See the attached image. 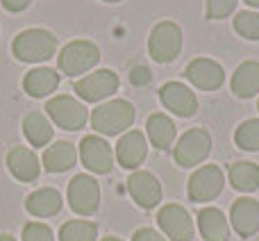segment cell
<instances>
[{
  "instance_id": "35",
  "label": "cell",
  "mask_w": 259,
  "mask_h": 241,
  "mask_svg": "<svg viewBox=\"0 0 259 241\" xmlns=\"http://www.w3.org/2000/svg\"><path fill=\"white\" fill-rule=\"evenodd\" d=\"M248 5H250V7H259V0H246Z\"/></svg>"
},
{
  "instance_id": "38",
  "label": "cell",
  "mask_w": 259,
  "mask_h": 241,
  "mask_svg": "<svg viewBox=\"0 0 259 241\" xmlns=\"http://www.w3.org/2000/svg\"><path fill=\"white\" fill-rule=\"evenodd\" d=\"M257 107H259V103H257Z\"/></svg>"
},
{
  "instance_id": "4",
  "label": "cell",
  "mask_w": 259,
  "mask_h": 241,
  "mask_svg": "<svg viewBox=\"0 0 259 241\" xmlns=\"http://www.w3.org/2000/svg\"><path fill=\"white\" fill-rule=\"evenodd\" d=\"M148 50H150V57L155 62H173L182 50V30H180V25H175L170 21L155 25L150 32V39H148Z\"/></svg>"
},
{
  "instance_id": "28",
  "label": "cell",
  "mask_w": 259,
  "mask_h": 241,
  "mask_svg": "<svg viewBox=\"0 0 259 241\" xmlns=\"http://www.w3.org/2000/svg\"><path fill=\"white\" fill-rule=\"evenodd\" d=\"M234 30L243 39L259 41V14L257 12H239L234 18Z\"/></svg>"
},
{
  "instance_id": "34",
  "label": "cell",
  "mask_w": 259,
  "mask_h": 241,
  "mask_svg": "<svg viewBox=\"0 0 259 241\" xmlns=\"http://www.w3.org/2000/svg\"><path fill=\"white\" fill-rule=\"evenodd\" d=\"M0 241H16V239L9 237V234H0Z\"/></svg>"
},
{
  "instance_id": "25",
  "label": "cell",
  "mask_w": 259,
  "mask_h": 241,
  "mask_svg": "<svg viewBox=\"0 0 259 241\" xmlns=\"http://www.w3.org/2000/svg\"><path fill=\"white\" fill-rule=\"evenodd\" d=\"M230 182L237 191H257L259 189V166L252 162H239L230 166Z\"/></svg>"
},
{
  "instance_id": "36",
  "label": "cell",
  "mask_w": 259,
  "mask_h": 241,
  "mask_svg": "<svg viewBox=\"0 0 259 241\" xmlns=\"http://www.w3.org/2000/svg\"><path fill=\"white\" fill-rule=\"evenodd\" d=\"M103 241H121V239H116V237H105Z\"/></svg>"
},
{
  "instance_id": "21",
  "label": "cell",
  "mask_w": 259,
  "mask_h": 241,
  "mask_svg": "<svg viewBox=\"0 0 259 241\" xmlns=\"http://www.w3.org/2000/svg\"><path fill=\"white\" fill-rule=\"evenodd\" d=\"M59 85V73L53 71V68H32L30 73L23 80V87L25 91L32 96V98H44V96H50Z\"/></svg>"
},
{
  "instance_id": "9",
  "label": "cell",
  "mask_w": 259,
  "mask_h": 241,
  "mask_svg": "<svg viewBox=\"0 0 259 241\" xmlns=\"http://www.w3.org/2000/svg\"><path fill=\"white\" fill-rule=\"evenodd\" d=\"M48 116L64 130H80L87 123V107L71 96H57L46 105Z\"/></svg>"
},
{
  "instance_id": "26",
  "label": "cell",
  "mask_w": 259,
  "mask_h": 241,
  "mask_svg": "<svg viewBox=\"0 0 259 241\" xmlns=\"http://www.w3.org/2000/svg\"><path fill=\"white\" fill-rule=\"evenodd\" d=\"M98 225L91 221H68L59 230V241H96Z\"/></svg>"
},
{
  "instance_id": "10",
  "label": "cell",
  "mask_w": 259,
  "mask_h": 241,
  "mask_svg": "<svg viewBox=\"0 0 259 241\" xmlns=\"http://www.w3.org/2000/svg\"><path fill=\"white\" fill-rule=\"evenodd\" d=\"M116 89H118V75L114 71H109V68H100V71L75 82L77 96L84 98L87 103H98V100L109 98Z\"/></svg>"
},
{
  "instance_id": "2",
  "label": "cell",
  "mask_w": 259,
  "mask_h": 241,
  "mask_svg": "<svg viewBox=\"0 0 259 241\" xmlns=\"http://www.w3.org/2000/svg\"><path fill=\"white\" fill-rule=\"evenodd\" d=\"M134 123V107L127 100H109L105 105H98L91 114V125L96 132L116 137L125 132L130 125Z\"/></svg>"
},
{
  "instance_id": "5",
  "label": "cell",
  "mask_w": 259,
  "mask_h": 241,
  "mask_svg": "<svg viewBox=\"0 0 259 241\" xmlns=\"http://www.w3.org/2000/svg\"><path fill=\"white\" fill-rule=\"evenodd\" d=\"M209 150H211L209 132L202 128H193L180 137L178 146H175V150H173V157L180 166L189 169V166H196V164H200V162H205Z\"/></svg>"
},
{
  "instance_id": "15",
  "label": "cell",
  "mask_w": 259,
  "mask_h": 241,
  "mask_svg": "<svg viewBox=\"0 0 259 241\" xmlns=\"http://www.w3.org/2000/svg\"><path fill=\"white\" fill-rule=\"evenodd\" d=\"M148 152V143L139 130H130L116 143V159L123 169H137Z\"/></svg>"
},
{
  "instance_id": "37",
  "label": "cell",
  "mask_w": 259,
  "mask_h": 241,
  "mask_svg": "<svg viewBox=\"0 0 259 241\" xmlns=\"http://www.w3.org/2000/svg\"><path fill=\"white\" fill-rule=\"evenodd\" d=\"M105 3H121V0H105Z\"/></svg>"
},
{
  "instance_id": "1",
  "label": "cell",
  "mask_w": 259,
  "mask_h": 241,
  "mask_svg": "<svg viewBox=\"0 0 259 241\" xmlns=\"http://www.w3.org/2000/svg\"><path fill=\"white\" fill-rule=\"evenodd\" d=\"M12 50L21 62H46L57 53V39L48 30L32 27V30H23L21 34H16Z\"/></svg>"
},
{
  "instance_id": "6",
  "label": "cell",
  "mask_w": 259,
  "mask_h": 241,
  "mask_svg": "<svg viewBox=\"0 0 259 241\" xmlns=\"http://www.w3.org/2000/svg\"><path fill=\"white\" fill-rule=\"evenodd\" d=\"M68 205L75 214L91 216L100 207V187L91 175H75L68 184Z\"/></svg>"
},
{
  "instance_id": "23",
  "label": "cell",
  "mask_w": 259,
  "mask_h": 241,
  "mask_svg": "<svg viewBox=\"0 0 259 241\" xmlns=\"http://www.w3.org/2000/svg\"><path fill=\"white\" fill-rule=\"evenodd\" d=\"M146 132L157 150H166L175 141V123L166 114H152L146 123Z\"/></svg>"
},
{
  "instance_id": "7",
  "label": "cell",
  "mask_w": 259,
  "mask_h": 241,
  "mask_svg": "<svg viewBox=\"0 0 259 241\" xmlns=\"http://www.w3.org/2000/svg\"><path fill=\"white\" fill-rule=\"evenodd\" d=\"M223 171L214 164H207L200 166L196 173L189 178V198L193 203H207V200H214L221 191H223Z\"/></svg>"
},
{
  "instance_id": "29",
  "label": "cell",
  "mask_w": 259,
  "mask_h": 241,
  "mask_svg": "<svg viewBox=\"0 0 259 241\" xmlns=\"http://www.w3.org/2000/svg\"><path fill=\"white\" fill-rule=\"evenodd\" d=\"M239 0H207V18L209 21H221L234 12Z\"/></svg>"
},
{
  "instance_id": "3",
  "label": "cell",
  "mask_w": 259,
  "mask_h": 241,
  "mask_svg": "<svg viewBox=\"0 0 259 241\" xmlns=\"http://www.w3.org/2000/svg\"><path fill=\"white\" fill-rule=\"evenodd\" d=\"M100 62V50L91 41H71L62 48L57 57L59 71L68 77H75L80 73H87Z\"/></svg>"
},
{
  "instance_id": "20",
  "label": "cell",
  "mask_w": 259,
  "mask_h": 241,
  "mask_svg": "<svg viewBox=\"0 0 259 241\" xmlns=\"http://www.w3.org/2000/svg\"><path fill=\"white\" fill-rule=\"evenodd\" d=\"M77 159V150L71 141H57L46 148L44 152V169L50 173H64Z\"/></svg>"
},
{
  "instance_id": "14",
  "label": "cell",
  "mask_w": 259,
  "mask_h": 241,
  "mask_svg": "<svg viewBox=\"0 0 259 241\" xmlns=\"http://www.w3.org/2000/svg\"><path fill=\"white\" fill-rule=\"evenodd\" d=\"M159 98L166 109H170L178 116H193L198 109V100L189 87L180 85V82H166L159 89Z\"/></svg>"
},
{
  "instance_id": "31",
  "label": "cell",
  "mask_w": 259,
  "mask_h": 241,
  "mask_svg": "<svg viewBox=\"0 0 259 241\" xmlns=\"http://www.w3.org/2000/svg\"><path fill=\"white\" fill-rule=\"evenodd\" d=\"M130 82L137 87L148 85V82H150V71H148L146 66H134L132 71H130Z\"/></svg>"
},
{
  "instance_id": "30",
  "label": "cell",
  "mask_w": 259,
  "mask_h": 241,
  "mask_svg": "<svg viewBox=\"0 0 259 241\" xmlns=\"http://www.w3.org/2000/svg\"><path fill=\"white\" fill-rule=\"evenodd\" d=\"M23 241H55L53 230L44 223H27L23 228Z\"/></svg>"
},
{
  "instance_id": "8",
  "label": "cell",
  "mask_w": 259,
  "mask_h": 241,
  "mask_svg": "<svg viewBox=\"0 0 259 241\" xmlns=\"http://www.w3.org/2000/svg\"><path fill=\"white\" fill-rule=\"evenodd\" d=\"M157 223L170 241H191L196 232L191 214L180 205H164L157 214Z\"/></svg>"
},
{
  "instance_id": "17",
  "label": "cell",
  "mask_w": 259,
  "mask_h": 241,
  "mask_svg": "<svg viewBox=\"0 0 259 241\" xmlns=\"http://www.w3.org/2000/svg\"><path fill=\"white\" fill-rule=\"evenodd\" d=\"M232 228L239 237H250L259 230V203L252 198H239L232 205Z\"/></svg>"
},
{
  "instance_id": "16",
  "label": "cell",
  "mask_w": 259,
  "mask_h": 241,
  "mask_svg": "<svg viewBox=\"0 0 259 241\" xmlns=\"http://www.w3.org/2000/svg\"><path fill=\"white\" fill-rule=\"evenodd\" d=\"M7 166H9L12 175L18 180V182H34L41 173L39 157L25 146H16V148L9 150Z\"/></svg>"
},
{
  "instance_id": "12",
  "label": "cell",
  "mask_w": 259,
  "mask_h": 241,
  "mask_svg": "<svg viewBox=\"0 0 259 241\" xmlns=\"http://www.w3.org/2000/svg\"><path fill=\"white\" fill-rule=\"evenodd\" d=\"M127 191L134 198L139 207L143 210H152V207L159 205L161 200V184L148 171H134L127 178Z\"/></svg>"
},
{
  "instance_id": "33",
  "label": "cell",
  "mask_w": 259,
  "mask_h": 241,
  "mask_svg": "<svg viewBox=\"0 0 259 241\" xmlns=\"http://www.w3.org/2000/svg\"><path fill=\"white\" fill-rule=\"evenodd\" d=\"M0 3H3V7L7 9V12L16 14V12H23V9H25L32 0H0Z\"/></svg>"
},
{
  "instance_id": "27",
  "label": "cell",
  "mask_w": 259,
  "mask_h": 241,
  "mask_svg": "<svg viewBox=\"0 0 259 241\" xmlns=\"http://www.w3.org/2000/svg\"><path fill=\"white\" fill-rule=\"evenodd\" d=\"M234 141L243 150H259V118L243 120L234 132Z\"/></svg>"
},
{
  "instance_id": "19",
  "label": "cell",
  "mask_w": 259,
  "mask_h": 241,
  "mask_svg": "<svg viewBox=\"0 0 259 241\" xmlns=\"http://www.w3.org/2000/svg\"><path fill=\"white\" fill-rule=\"evenodd\" d=\"M232 91L239 98H252L259 91V62L248 59L239 64L232 75Z\"/></svg>"
},
{
  "instance_id": "18",
  "label": "cell",
  "mask_w": 259,
  "mask_h": 241,
  "mask_svg": "<svg viewBox=\"0 0 259 241\" xmlns=\"http://www.w3.org/2000/svg\"><path fill=\"white\" fill-rule=\"evenodd\" d=\"M198 228L205 241H228L230 239V225L223 212L216 207H205L198 212Z\"/></svg>"
},
{
  "instance_id": "13",
  "label": "cell",
  "mask_w": 259,
  "mask_h": 241,
  "mask_svg": "<svg viewBox=\"0 0 259 241\" xmlns=\"http://www.w3.org/2000/svg\"><path fill=\"white\" fill-rule=\"evenodd\" d=\"M187 80L191 82L196 89L202 91H214L223 85L225 80V71L219 62L214 59H207V57H198L193 62H189L187 71H184Z\"/></svg>"
},
{
  "instance_id": "32",
  "label": "cell",
  "mask_w": 259,
  "mask_h": 241,
  "mask_svg": "<svg viewBox=\"0 0 259 241\" xmlns=\"http://www.w3.org/2000/svg\"><path fill=\"white\" fill-rule=\"evenodd\" d=\"M132 241H166V239L161 237L157 230H152V228H141V230H137V232H134Z\"/></svg>"
},
{
  "instance_id": "24",
  "label": "cell",
  "mask_w": 259,
  "mask_h": 241,
  "mask_svg": "<svg viewBox=\"0 0 259 241\" xmlns=\"http://www.w3.org/2000/svg\"><path fill=\"white\" fill-rule=\"evenodd\" d=\"M23 132H25L27 141L36 148H44L46 143L53 139V128L50 120L44 116L41 112H32L23 118Z\"/></svg>"
},
{
  "instance_id": "11",
  "label": "cell",
  "mask_w": 259,
  "mask_h": 241,
  "mask_svg": "<svg viewBox=\"0 0 259 241\" xmlns=\"http://www.w3.org/2000/svg\"><path fill=\"white\" fill-rule=\"evenodd\" d=\"M80 159L89 171L105 175V173H109L114 166V152L105 139L96 137V134H89V137H84L80 143Z\"/></svg>"
},
{
  "instance_id": "22",
  "label": "cell",
  "mask_w": 259,
  "mask_h": 241,
  "mask_svg": "<svg viewBox=\"0 0 259 241\" xmlns=\"http://www.w3.org/2000/svg\"><path fill=\"white\" fill-rule=\"evenodd\" d=\"M25 210L32 216H55L62 210V196L57 189H39V191L30 193L25 200Z\"/></svg>"
}]
</instances>
